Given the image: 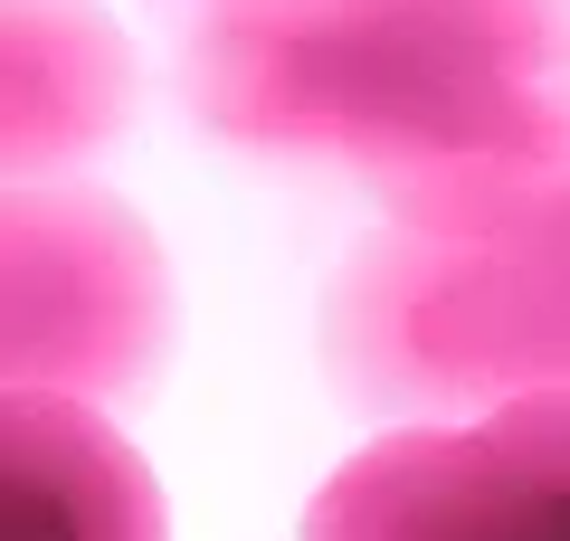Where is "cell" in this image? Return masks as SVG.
Wrapping results in <instances>:
<instances>
[{
  "label": "cell",
  "mask_w": 570,
  "mask_h": 541,
  "mask_svg": "<svg viewBox=\"0 0 570 541\" xmlns=\"http://www.w3.org/2000/svg\"><path fill=\"white\" fill-rule=\"evenodd\" d=\"M0 513L10 532H67V541H153L163 532V484L134 456L105 400L39 381H0Z\"/></svg>",
  "instance_id": "obj_6"
},
{
  "label": "cell",
  "mask_w": 570,
  "mask_h": 541,
  "mask_svg": "<svg viewBox=\"0 0 570 541\" xmlns=\"http://www.w3.org/2000/svg\"><path fill=\"white\" fill-rule=\"evenodd\" d=\"M181 105L371 200L570 161V0H200Z\"/></svg>",
  "instance_id": "obj_1"
},
{
  "label": "cell",
  "mask_w": 570,
  "mask_h": 541,
  "mask_svg": "<svg viewBox=\"0 0 570 541\" xmlns=\"http://www.w3.org/2000/svg\"><path fill=\"white\" fill-rule=\"evenodd\" d=\"M134 124V48L96 0L0 10V161L10 180L86 171Z\"/></svg>",
  "instance_id": "obj_5"
},
{
  "label": "cell",
  "mask_w": 570,
  "mask_h": 541,
  "mask_svg": "<svg viewBox=\"0 0 570 541\" xmlns=\"http://www.w3.org/2000/svg\"><path fill=\"white\" fill-rule=\"evenodd\" d=\"M305 532L352 541H494L570 532V390H513L466 419H400L343 456L305 503Z\"/></svg>",
  "instance_id": "obj_4"
},
{
  "label": "cell",
  "mask_w": 570,
  "mask_h": 541,
  "mask_svg": "<svg viewBox=\"0 0 570 541\" xmlns=\"http://www.w3.org/2000/svg\"><path fill=\"white\" fill-rule=\"evenodd\" d=\"M324 361L381 419L570 390V161L381 200L333 266Z\"/></svg>",
  "instance_id": "obj_2"
},
{
  "label": "cell",
  "mask_w": 570,
  "mask_h": 541,
  "mask_svg": "<svg viewBox=\"0 0 570 541\" xmlns=\"http://www.w3.org/2000/svg\"><path fill=\"white\" fill-rule=\"evenodd\" d=\"M171 342V266L153 228L77 171L10 180L0 200V381L115 409Z\"/></svg>",
  "instance_id": "obj_3"
}]
</instances>
